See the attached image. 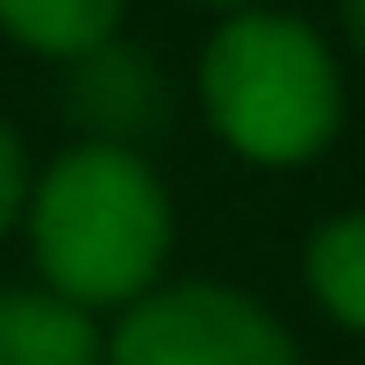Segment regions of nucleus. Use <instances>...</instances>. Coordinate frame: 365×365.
I'll use <instances>...</instances> for the list:
<instances>
[{
  "instance_id": "423d86ee",
  "label": "nucleus",
  "mask_w": 365,
  "mask_h": 365,
  "mask_svg": "<svg viewBox=\"0 0 365 365\" xmlns=\"http://www.w3.org/2000/svg\"><path fill=\"white\" fill-rule=\"evenodd\" d=\"M308 287H315V301L344 329L365 336V208L315 230V244H308Z\"/></svg>"
},
{
  "instance_id": "f257e3e1",
  "label": "nucleus",
  "mask_w": 365,
  "mask_h": 365,
  "mask_svg": "<svg viewBox=\"0 0 365 365\" xmlns=\"http://www.w3.org/2000/svg\"><path fill=\"white\" fill-rule=\"evenodd\" d=\"M29 237L58 301H143L172 251V201L150 179V165L122 143H79L43 172L29 201Z\"/></svg>"
},
{
  "instance_id": "39448f33",
  "label": "nucleus",
  "mask_w": 365,
  "mask_h": 365,
  "mask_svg": "<svg viewBox=\"0 0 365 365\" xmlns=\"http://www.w3.org/2000/svg\"><path fill=\"white\" fill-rule=\"evenodd\" d=\"M122 15V0H0V29L51 58H93Z\"/></svg>"
},
{
  "instance_id": "20e7f679",
  "label": "nucleus",
  "mask_w": 365,
  "mask_h": 365,
  "mask_svg": "<svg viewBox=\"0 0 365 365\" xmlns=\"http://www.w3.org/2000/svg\"><path fill=\"white\" fill-rule=\"evenodd\" d=\"M0 365H101V329L58 294H0Z\"/></svg>"
},
{
  "instance_id": "f03ea898",
  "label": "nucleus",
  "mask_w": 365,
  "mask_h": 365,
  "mask_svg": "<svg viewBox=\"0 0 365 365\" xmlns=\"http://www.w3.org/2000/svg\"><path fill=\"white\" fill-rule=\"evenodd\" d=\"M201 101L230 150L251 165H308L344 115L322 36L294 15H237L208 36Z\"/></svg>"
},
{
  "instance_id": "0eeeda50",
  "label": "nucleus",
  "mask_w": 365,
  "mask_h": 365,
  "mask_svg": "<svg viewBox=\"0 0 365 365\" xmlns=\"http://www.w3.org/2000/svg\"><path fill=\"white\" fill-rule=\"evenodd\" d=\"M15 208H22V143L0 129V230L15 222Z\"/></svg>"
},
{
  "instance_id": "7ed1b4c3",
  "label": "nucleus",
  "mask_w": 365,
  "mask_h": 365,
  "mask_svg": "<svg viewBox=\"0 0 365 365\" xmlns=\"http://www.w3.org/2000/svg\"><path fill=\"white\" fill-rule=\"evenodd\" d=\"M108 365H301V351L251 294L194 279L143 294L122 315Z\"/></svg>"
},
{
  "instance_id": "1a4fd4ad",
  "label": "nucleus",
  "mask_w": 365,
  "mask_h": 365,
  "mask_svg": "<svg viewBox=\"0 0 365 365\" xmlns=\"http://www.w3.org/2000/svg\"><path fill=\"white\" fill-rule=\"evenodd\" d=\"M222 8H244V0H222Z\"/></svg>"
},
{
  "instance_id": "6e6552de",
  "label": "nucleus",
  "mask_w": 365,
  "mask_h": 365,
  "mask_svg": "<svg viewBox=\"0 0 365 365\" xmlns=\"http://www.w3.org/2000/svg\"><path fill=\"white\" fill-rule=\"evenodd\" d=\"M344 22H351V36L365 43V0H344Z\"/></svg>"
}]
</instances>
